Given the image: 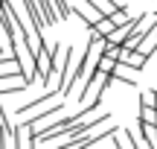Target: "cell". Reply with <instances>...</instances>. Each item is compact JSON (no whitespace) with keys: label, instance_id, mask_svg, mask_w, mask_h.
Returning <instances> with one entry per match:
<instances>
[{"label":"cell","instance_id":"cell-6","mask_svg":"<svg viewBox=\"0 0 157 149\" xmlns=\"http://www.w3.org/2000/svg\"><path fill=\"white\" fill-rule=\"evenodd\" d=\"M96 3H99V9H102V12H105V15H113V12H117V9H119V6H117V3H113V0H96Z\"/></svg>","mask_w":157,"mask_h":149},{"label":"cell","instance_id":"cell-2","mask_svg":"<svg viewBox=\"0 0 157 149\" xmlns=\"http://www.w3.org/2000/svg\"><path fill=\"white\" fill-rule=\"evenodd\" d=\"M38 9H41V18H44L47 26H52V23H58L61 18H58V9L52 0H38Z\"/></svg>","mask_w":157,"mask_h":149},{"label":"cell","instance_id":"cell-8","mask_svg":"<svg viewBox=\"0 0 157 149\" xmlns=\"http://www.w3.org/2000/svg\"><path fill=\"white\" fill-rule=\"evenodd\" d=\"M154 108H157V91H154Z\"/></svg>","mask_w":157,"mask_h":149},{"label":"cell","instance_id":"cell-5","mask_svg":"<svg viewBox=\"0 0 157 149\" xmlns=\"http://www.w3.org/2000/svg\"><path fill=\"white\" fill-rule=\"evenodd\" d=\"M52 3H56V9H58V18H61V21H67V18L73 15V12H70V6H67V0H52Z\"/></svg>","mask_w":157,"mask_h":149},{"label":"cell","instance_id":"cell-4","mask_svg":"<svg viewBox=\"0 0 157 149\" xmlns=\"http://www.w3.org/2000/svg\"><path fill=\"white\" fill-rule=\"evenodd\" d=\"M140 120L157 123V108H154V105H140Z\"/></svg>","mask_w":157,"mask_h":149},{"label":"cell","instance_id":"cell-3","mask_svg":"<svg viewBox=\"0 0 157 149\" xmlns=\"http://www.w3.org/2000/svg\"><path fill=\"white\" fill-rule=\"evenodd\" d=\"M137 129H140V135H146L148 146H157V123H148V120H140L137 123Z\"/></svg>","mask_w":157,"mask_h":149},{"label":"cell","instance_id":"cell-1","mask_svg":"<svg viewBox=\"0 0 157 149\" xmlns=\"http://www.w3.org/2000/svg\"><path fill=\"white\" fill-rule=\"evenodd\" d=\"M23 3V12H26V21L35 26V32H41L44 35V29H47V23H44V18H41V9H38V0H21Z\"/></svg>","mask_w":157,"mask_h":149},{"label":"cell","instance_id":"cell-7","mask_svg":"<svg viewBox=\"0 0 157 149\" xmlns=\"http://www.w3.org/2000/svg\"><path fill=\"white\" fill-rule=\"evenodd\" d=\"M140 105H154V91H143V97H140Z\"/></svg>","mask_w":157,"mask_h":149}]
</instances>
